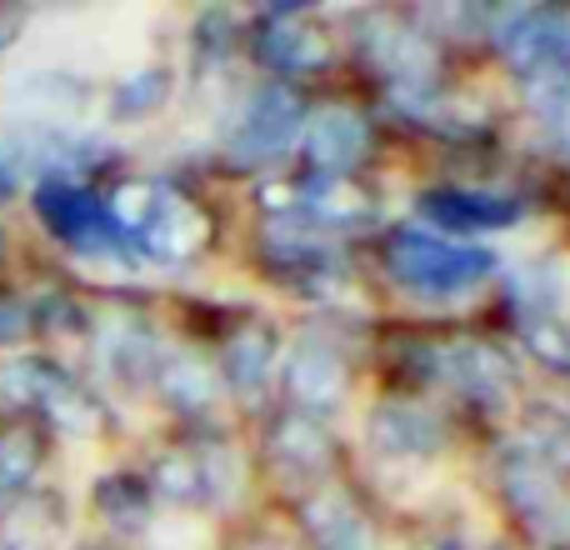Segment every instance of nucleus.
Returning <instances> with one entry per match:
<instances>
[{
  "label": "nucleus",
  "instance_id": "1",
  "mask_svg": "<svg viewBox=\"0 0 570 550\" xmlns=\"http://www.w3.org/2000/svg\"><path fill=\"white\" fill-rule=\"evenodd\" d=\"M106 210L120 236L146 251L150 261H186L206 240V216L160 180H126Z\"/></svg>",
  "mask_w": 570,
  "mask_h": 550
},
{
  "label": "nucleus",
  "instance_id": "2",
  "mask_svg": "<svg viewBox=\"0 0 570 550\" xmlns=\"http://www.w3.org/2000/svg\"><path fill=\"white\" fill-rule=\"evenodd\" d=\"M385 266L421 295H461L481 285L495 271V256L485 246H461V240H441L431 230H395L385 240Z\"/></svg>",
  "mask_w": 570,
  "mask_h": 550
},
{
  "label": "nucleus",
  "instance_id": "3",
  "mask_svg": "<svg viewBox=\"0 0 570 550\" xmlns=\"http://www.w3.org/2000/svg\"><path fill=\"white\" fill-rule=\"evenodd\" d=\"M36 216L46 220L50 236L66 240L80 256H126L130 251V240L116 230L110 210L90 190L70 186V180H46L36 190Z\"/></svg>",
  "mask_w": 570,
  "mask_h": 550
},
{
  "label": "nucleus",
  "instance_id": "4",
  "mask_svg": "<svg viewBox=\"0 0 570 550\" xmlns=\"http://www.w3.org/2000/svg\"><path fill=\"white\" fill-rule=\"evenodd\" d=\"M301 136V96L291 86H261L246 100L236 130H230V160L236 166H261V160H276L295 146Z\"/></svg>",
  "mask_w": 570,
  "mask_h": 550
},
{
  "label": "nucleus",
  "instance_id": "5",
  "mask_svg": "<svg viewBox=\"0 0 570 550\" xmlns=\"http://www.w3.org/2000/svg\"><path fill=\"white\" fill-rule=\"evenodd\" d=\"M361 50L371 56V66L381 70V76H391L395 96H425V90L435 86L441 56H435L431 40H425L421 30H411L405 20L371 16L361 30Z\"/></svg>",
  "mask_w": 570,
  "mask_h": 550
},
{
  "label": "nucleus",
  "instance_id": "6",
  "mask_svg": "<svg viewBox=\"0 0 570 550\" xmlns=\"http://www.w3.org/2000/svg\"><path fill=\"white\" fill-rule=\"evenodd\" d=\"M495 46L505 50L515 76H541V70L570 66V16L566 10H511L495 30Z\"/></svg>",
  "mask_w": 570,
  "mask_h": 550
},
{
  "label": "nucleus",
  "instance_id": "7",
  "mask_svg": "<svg viewBox=\"0 0 570 550\" xmlns=\"http://www.w3.org/2000/svg\"><path fill=\"white\" fill-rule=\"evenodd\" d=\"M431 375H445L455 391L481 405H501L515 391L511 355L495 351L491 341H451L441 351H431Z\"/></svg>",
  "mask_w": 570,
  "mask_h": 550
},
{
  "label": "nucleus",
  "instance_id": "8",
  "mask_svg": "<svg viewBox=\"0 0 570 550\" xmlns=\"http://www.w3.org/2000/svg\"><path fill=\"white\" fill-rule=\"evenodd\" d=\"M415 210L425 220H435L441 230H461V236L515 226L525 216L521 200L495 196V190H425V196H415Z\"/></svg>",
  "mask_w": 570,
  "mask_h": 550
},
{
  "label": "nucleus",
  "instance_id": "9",
  "mask_svg": "<svg viewBox=\"0 0 570 550\" xmlns=\"http://www.w3.org/2000/svg\"><path fill=\"white\" fill-rule=\"evenodd\" d=\"M226 475H230L226 451H216V445H180V451L160 455L150 481H156V491L170 495V501L200 505V501H220V495H226Z\"/></svg>",
  "mask_w": 570,
  "mask_h": 550
},
{
  "label": "nucleus",
  "instance_id": "10",
  "mask_svg": "<svg viewBox=\"0 0 570 550\" xmlns=\"http://www.w3.org/2000/svg\"><path fill=\"white\" fill-rule=\"evenodd\" d=\"M365 150H371V126L345 106L321 110V116L305 126V156H311V166L321 170V176H345V170H355L365 160Z\"/></svg>",
  "mask_w": 570,
  "mask_h": 550
},
{
  "label": "nucleus",
  "instance_id": "11",
  "mask_svg": "<svg viewBox=\"0 0 570 550\" xmlns=\"http://www.w3.org/2000/svg\"><path fill=\"white\" fill-rule=\"evenodd\" d=\"M285 395L295 401V415H325L341 405L345 395V371L325 345L305 341L285 361Z\"/></svg>",
  "mask_w": 570,
  "mask_h": 550
},
{
  "label": "nucleus",
  "instance_id": "12",
  "mask_svg": "<svg viewBox=\"0 0 570 550\" xmlns=\"http://www.w3.org/2000/svg\"><path fill=\"white\" fill-rule=\"evenodd\" d=\"M295 220H321V226H341V230H355V226H371L375 216H381V206H375L365 190H355L351 180L341 176H311L295 186V206H291Z\"/></svg>",
  "mask_w": 570,
  "mask_h": 550
},
{
  "label": "nucleus",
  "instance_id": "13",
  "mask_svg": "<svg viewBox=\"0 0 570 550\" xmlns=\"http://www.w3.org/2000/svg\"><path fill=\"white\" fill-rule=\"evenodd\" d=\"M256 60L271 70H285V76H301V70H315L325 66V36H315V30H305L301 20H291V10H271L266 20H261L256 30Z\"/></svg>",
  "mask_w": 570,
  "mask_h": 550
},
{
  "label": "nucleus",
  "instance_id": "14",
  "mask_svg": "<svg viewBox=\"0 0 570 550\" xmlns=\"http://www.w3.org/2000/svg\"><path fill=\"white\" fill-rule=\"evenodd\" d=\"M371 441L385 455H435L445 441V425L435 411L411 401H391L371 415Z\"/></svg>",
  "mask_w": 570,
  "mask_h": 550
},
{
  "label": "nucleus",
  "instance_id": "15",
  "mask_svg": "<svg viewBox=\"0 0 570 550\" xmlns=\"http://www.w3.org/2000/svg\"><path fill=\"white\" fill-rule=\"evenodd\" d=\"M301 526L315 541V550H375L371 531H365L361 511L345 501L335 485H321L301 501Z\"/></svg>",
  "mask_w": 570,
  "mask_h": 550
},
{
  "label": "nucleus",
  "instance_id": "16",
  "mask_svg": "<svg viewBox=\"0 0 570 550\" xmlns=\"http://www.w3.org/2000/svg\"><path fill=\"white\" fill-rule=\"evenodd\" d=\"M271 355H276V335L266 325H240L226 345H220V371L240 395H256L271 375Z\"/></svg>",
  "mask_w": 570,
  "mask_h": 550
},
{
  "label": "nucleus",
  "instance_id": "17",
  "mask_svg": "<svg viewBox=\"0 0 570 550\" xmlns=\"http://www.w3.org/2000/svg\"><path fill=\"white\" fill-rule=\"evenodd\" d=\"M271 451H276V461L285 471L315 475L331 465V435L311 415H285V421H276V431H271Z\"/></svg>",
  "mask_w": 570,
  "mask_h": 550
},
{
  "label": "nucleus",
  "instance_id": "18",
  "mask_svg": "<svg viewBox=\"0 0 570 550\" xmlns=\"http://www.w3.org/2000/svg\"><path fill=\"white\" fill-rule=\"evenodd\" d=\"M156 391L166 395L176 411H200L216 395V375L196 355H160L156 361Z\"/></svg>",
  "mask_w": 570,
  "mask_h": 550
},
{
  "label": "nucleus",
  "instance_id": "19",
  "mask_svg": "<svg viewBox=\"0 0 570 550\" xmlns=\"http://www.w3.org/2000/svg\"><path fill=\"white\" fill-rule=\"evenodd\" d=\"M96 505L110 526L136 531V526H146L150 491H146V481H136V475H106V481L96 485Z\"/></svg>",
  "mask_w": 570,
  "mask_h": 550
},
{
  "label": "nucleus",
  "instance_id": "20",
  "mask_svg": "<svg viewBox=\"0 0 570 550\" xmlns=\"http://www.w3.org/2000/svg\"><path fill=\"white\" fill-rule=\"evenodd\" d=\"M40 471V441L30 431H0V491H20Z\"/></svg>",
  "mask_w": 570,
  "mask_h": 550
},
{
  "label": "nucleus",
  "instance_id": "21",
  "mask_svg": "<svg viewBox=\"0 0 570 550\" xmlns=\"http://www.w3.org/2000/svg\"><path fill=\"white\" fill-rule=\"evenodd\" d=\"M166 90H170V80H166V70H136V76H126L116 86V116H146V110H156L160 100H166Z\"/></svg>",
  "mask_w": 570,
  "mask_h": 550
},
{
  "label": "nucleus",
  "instance_id": "22",
  "mask_svg": "<svg viewBox=\"0 0 570 550\" xmlns=\"http://www.w3.org/2000/svg\"><path fill=\"white\" fill-rule=\"evenodd\" d=\"M525 345L541 355L556 371H570V325L556 321V315H541V321H525Z\"/></svg>",
  "mask_w": 570,
  "mask_h": 550
},
{
  "label": "nucleus",
  "instance_id": "23",
  "mask_svg": "<svg viewBox=\"0 0 570 550\" xmlns=\"http://www.w3.org/2000/svg\"><path fill=\"white\" fill-rule=\"evenodd\" d=\"M196 36H200V56H226L230 36H236V16L230 10H206Z\"/></svg>",
  "mask_w": 570,
  "mask_h": 550
},
{
  "label": "nucleus",
  "instance_id": "24",
  "mask_svg": "<svg viewBox=\"0 0 570 550\" xmlns=\"http://www.w3.org/2000/svg\"><path fill=\"white\" fill-rule=\"evenodd\" d=\"M30 331V311L20 301H0V345L20 341V335Z\"/></svg>",
  "mask_w": 570,
  "mask_h": 550
},
{
  "label": "nucleus",
  "instance_id": "25",
  "mask_svg": "<svg viewBox=\"0 0 570 550\" xmlns=\"http://www.w3.org/2000/svg\"><path fill=\"white\" fill-rule=\"evenodd\" d=\"M10 186H16V176H10V166H6V156H0V196H10Z\"/></svg>",
  "mask_w": 570,
  "mask_h": 550
},
{
  "label": "nucleus",
  "instance_id": "26",
  "mask_svg": "<svg viewBox=\"0 0 570 550\" xmlns=\"http://www.w3.org/2000/svg\"><path fill=\"white\" fill-rule=\"evenodd\" d=\"M561 130H566V146H570V116H566V120H561Z\"/></svg>",
  "mask_w": 570,
  "mask_h": 550
},
{
  "label": "nucleus",
  "instance_id": "27",
  "mask_svg": "<svg viewBox=\"0 0 570 550\" xmlns=\"http://www.w3.org/2000/svg\"><path fill=\"white\" fill-rule=\"evenodd\" d=\"M435 550H461V546H435Z\"/></svg>",
  "mask_w": 570,
  "mask_h": 550
}]
</instances>
